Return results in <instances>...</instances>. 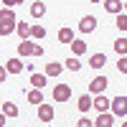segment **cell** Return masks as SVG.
Segmentation results:
<instances>
[{
    "mask_svg": "<svg viewBox=\"0 0 127 127\" xmlns=\"http://www.w3.org/2000/svg\"><path fill=\"white\" fill-rule=\"evenodd\" d=\"M20 3H23V0H3L5 8H15V5H20Z\"/></svg>",
    "mask_w": 127,
    "mask_h": 127,
    "instance_id": "29",
    "label": "cell"
},
{
    "mask_svg": "<svg viewBox=\"0 0 127 127\" xmlns=\"http://www.w3.org/2000/svg\"><path fill=\"white\" fill-rule=\"evenodd\" d=\"M0 20H18L15 18V10L13 8H3V10H0Z\"/></svg>",
    "mask_w": 127,
    "mask_h": 127,
    "instance_id": "25",
    "label": "cell"
},
{
    "mask_svg": "<svg viewBox=\"0 0 127 127\" xmlns=\"http://www.w3.org/2000/svg\"><path fill=\"white\" fill-rule=\"evenodd\" d=\"M5 71L8 74H20V71H23V61H20V59H10L5 64Z\"/></svg>",
    "mask_w": 127,
    "mask_h": 127,
    "instance_id": "14",
    "label": "cell"
},
{
    "mask_svg": "<svg viewBox=\"0 0 127 127\" xmlns=\"http://www.w3.org/2000/svg\"><path fill=\"white\" fill-rule=\"evenodd\" d=\"M31 56H43V48H41L38 43H33V54H31Z\"/></svg>",
    "mask_w": 127,
    "mask_h": 127,
    "instance_id": "30",
    "label": "cell"
},
{
    "mask_svg": "<svg viewBox=\"0 0 127 127\" xmlns=\"http://www.w3.org/2000/svg\"><path fill=\"white\" fill-rule=\"evenodd\" d=\"M71 99V87L69 84H56L54 87V102H69Z\"/></svg>",
    "mask_w": 127,
    "mask_h": 127,
    "instance_id": "3",
    "label": "cell"
},
{
    "mask_svg": "<svg viewBox=\"0 0 127 127\" xmlns=\"http://www.w3.org/2000/svg\"><path fill=\"white\" fill-rule=\"evenodd\" d=\"M76 107H79V112H89L92 109V94H81L76 99Z\"/></svg>",
    "mask_w": 127,
    "mask_h": 127,
    "instance_id": "15",
    "label": "cell"
},
{
    "mask_svg": "<svg viewBox=\"0 0 127 127\" xmlns=\"http://www.w3.org/2000/svg\"><path fill=\"white\" fill-rule=\"evenodd\" d=\"M46 127H54V125H46Z\"/></svg>",
    "mask_w": 127,
    "mask_h": 127,
    "instance_id": "34",
    "label": "cell"
},
{
    "mask_svg": "<svg viewBox=\"0 0 127 127\" xmlns=\"http://www.w3.org/2000/svg\"><path fill=\"white\" fill-rule=\"evenodd\" d=\"M3 114H5V117H18L20 109H18L15 102H3Z\"/></svg>",
    "mask_w": 127,
    "mask_h": 127,
    "instance_id": "16",
    "label": "cell"
},
{
    "mask_svg": "<svg viewBox=\"0 0 127 127\" xmlns=\"http://www.w3.org/2000/svg\"><path fill=\"white\" fill-rule=\"evenodd\" d=\"M61 71H64V64H59V61H48L46 64V76H59Z\"/></svg>",
    "mask_w": 127,
    "mask_h": 127,
    "instance_id": "13",
    "label": "cell"
},
{
    "mask_svg": "<svg viewBox=\"0 0 127 127\" xmlns=\"http://www.w3.org/2000/svg\"><path fill=\"white\" fill-rule=\"evenodd\" d=\"M102 3H104V10H107V13H112V15L122 13V8H125L122 0H102Z\"/></svg>",
    "mask_w": 127,
    "mask_h": 127,
    "instance_id": "8",
    "label": "cell"
},
{
    "mask_svg": "<svg viewBox=\"0 0 127 127\" xmlns=\"http://www.w3.org/2000/svg\"><path fill=\"white\" fill-rule=\"evenodd\" d=\"M117 71H120V74H127V56H120V61H117Z\"/></svg>",
    "mask_w": 127,
    "mask_h": 127,
    "instance_id": "27",
    "label": "cell"
},
{
    "mask_svg": "<svg viewBox=\"0 0 127 127\" xmlns=\"http://www.w3.org/2000/svg\"><path fill=\"white\" fill-rule=\"evenodd\" d=\"M28 38H46V28L43 26H31V31H28Z\"/></svg>",
    "mask_w": 127,
    "mask_h": 127,
    "instance_id": "21",
    "label": "cell"
},
{
    "mask_svg": "<svg viewBox=\"0 0 127 127\" xmlns=\"http://www.w3.org/2000/svg\"><path fill=\"white\" fill-rule=\"evenodd\" d=\"M109 112L114 114V117H125V114H127V97H125V94L109 99Z\"/></svg>",
    "mask_w": 127,
    "mask_h": 127,
    "instance_id": "1",
    "label": "cell"
},
{
    "mask_svg": "<svg viewBox=\"0 0 127 127\" xmlns=\"http://www.w3.org/2000/svg\"><path fill=\"white\" fill-rule=\"evenodd\" d=\"M76 127H94V122H92L89 117H81V120L76 122Z\"/></svg>",
    "mask_w": 127,
    "mask_h": 127,
    "instance_id": "28",
    "label": "cell"
},
{
    "mask_svg": "<svg viewBox=\"0 0 127 127\" xmlns=\"http://www.w3.org/2000/svg\"><path fill=\"white\" fill-rule=\"evenodd\" d=\"M5 120H8V117H5L3 112H0V127H5Z\"/></svg>",
    "mask_w": 127,
    "mask_h": 127,
    "instance_id": "32",
    "label": "cell"
},
{
    "mask_svg": "<svg viewBox=\"0 0 127 127\" xmlns=\"http://www.w3.org/2000/svg\"><path fill=\"white\" fill-rule=\"evenodd\" d=\"M59 41H61V43H71V41H74V31L71 28H61L59 31Z\"/></svg>",
    "mask_w": 127,
    "mask_h": 127,
    "instance_id": "22",
    "label": "cell"
},
{
    "mask_svg": "<svg viewBox=\"0 0 127 127\" xmlns=\"http://www.w3.org/2000/svg\"><path fill=\"white\" fill-rule=\"evenodd\" d=\"M107 76H97V79H92L89 81V94H102L104 89H107Z\"/></svg>",
    "mask_w": 127,
    "mask_h": 127,
    "instance_id": "5",
    "label": "cell"
},
{
    "mask_svg": "<svg viewBox=\"0 0 127 127\" xmlns=\"http://www.w3.org/2000/svg\"><path fill=\"white\" fill-rule=\"evenodd\" d=\"M69 71H79L81 69V61H79V56H71V59H66V64H64Z\"/></svg>",
    "mask_w": 127,
    "mask_h": 127,
    "instance_id": "24",
    "label": "cell"
},
{
    "mask_svg": "<svg viewBox=\"0 0 127 127\" xmlns=\"http://www.w3.org/2000/svg\"><path fill=\"white\" fill-rule=\"evenodd\" d=\"M94 127H112L114 125V114L112 112H99L97 114V120H92Z\"/></svg>",
    "mask_w": 127,
    "mask_h": 127,
    "instance_id": "6",
    "label": "cell"
},
{
    "mask_svg": "<svg viewBox=\"0 0 127 127\" xmlns=\"http://www.w3.org/2000/svg\"><path fill=\"white\" fill-rule=\"evenodd\" d=\"M92 31H97V18L94 15H84L79 20V33H92Z\"/></svg>",
    "mask_w": 127,
    "mask_h": 127,
    "instance_id": "4",
    "label": "cell"
},
{
    "mask_svg": "<svg viewBox=\"0 0 127 127\" xmlns=\"http://www.w3.org/2000/svg\"><path fill=\"white\" fill-rule=\"evenodd\" d=\"M28 102L33 104V107H38V104L43 102V89H31L28 92Z\"/></svg>",
    "mask_w": 127,
    "mask_h": 127,
    "instance_id": "17",
    "label": "cell"
},
{
    "mask_svg": "<svg viewBox=\"0 0 127 127\" xmlns=\"http://www.w3.org/2000/svg\"><path fill=\"white\" fill-rule=\"evenodd\" d=\"M92 107L97 109V112H109V99L104 97V94H94V99H92Z\"/></svg>",
    "mask_w": 127,
    "mask_h": 127,
    "instance_id": "7",
    "label": "cell"
},
{
    "mask_svg": "<svg viewBox=\"0 0 127 127\" xmlns=\"http://www.w3.org/2000/svg\"><path fill=\"white\" fill-rule=\"evenodd\" d=\"M15 23L18 20H0V36H10L15 31Z\"/></svg>",
    "mask_w": 127,
    "mask_h": 127,
    "instance_id": "19",
    "label": "cell"
},
{
    "mask_svg": "<svg viewBox=\"0 0 127 127\" xmlns=\"http://www.w3.org/2000/svg\"><path fill=\"white\" fill-rule=\"evenodd\" d=\"M8 79V71H5V66H0V81H5Z\"/></svg>",
    "mask_w": 127,
    "mask_h": 127,
    "instance_id": "31",
    "label": "cell"
},
{
    "mask_svg": "<svg viewBox=\"0 0 127 127\" xmlns=\"http://www.w3.org/2000/svg\"><path fill=\"white\" fill-rule=\"evenodd\" d=\"M56 117V109H54V104H46V102H41L38 104V120L41 122H54Z\"/></svg>",
    "mask_w": 127,
    "mask_h": 127,
    "instance_id": "2",
    "label": "cell"
},
{
    "mask_svg": "<svg viewBox=\"0 0 127 127\" xmlns=\"http://www.w3.org/2000/svg\"><path fill=\"white\" fill-rule=\"evenodd\" d=\"M114 51H117L120 56H127V38H125V36L114 41Z\"/></svg>",
    "mask_w": 127,
    "mask_h": 127,
    "instance_id": "23",
    "label": "cell"
},
{
    "mask_svg": "<svg viewBox=\"0 0 127 127\" xmlns=\"http://www.w3.org/2000/svg\"><path fill=\"white\" fill-rule=\"evenodd\" d=\"M104 64H107V56H104V54H94V56L89 59V66H92V69H102Z\"/></svg>",
    "mask_w": 127,
    "mask_h": 127,
    "instance_id": "20",
    "label": "cell"
},
{
    "mask_svg": "<svg viewBox=\"0 0 127 127\" xmlns=\"http://www.w3.org/2000/svg\"><path fill=\"white\" fill-rule=\"evenodd\" d=\"M46 15V5H43V0H33L31 3V18H43Z\"/></svg>",
    "mask_w": 127,
    "mask_h": 127,
    "instance_id": "9",
    "label": "cell"
},
{
    "mask_svg": "<svg viewBox=\"0 0 127 127\" xmlns=\"http://www.w3.org/2000/svg\"><path fill=\"white\" fill-rule=\"evenodd\" d=\"M46 81H48V76H46V74H31V84H33V89H43L46 87Z\"/></svg>",
    "mask_w": 127,
    "mask_h": 127,
    "instance_id": "12",
    "label": "cell"
},
{
    "mask_svg": "<svg viewBox=\"0 0 127 127\" xmlns=\"http://www.w3.org/2000/svg\"><path fill=\"white\" fill-rule=\"evenodd\" d=\"M69 46H71V54H74V56H84V54H87V41H79V38H74Z\"/></svg>",
    "mask_w": 127,
    "mask_h": 127,
    "instance_id": "11",
    "label": "cell"
},
{
    "mask_svg": "<svg viewBox=\"0 0 127 127\" xmlns=\"http://www.w3.org/2000/svg\"><path fill=\"white\" fill-rule=\"evenodd\" d=\"M28 31H31V26L26 23V20H18V23H15V33H18L20 41H26V38H28Z\"/></svg>",
    "mask_w": 127,
    "mask_h": 127,
    "instance_id": "18",
    "label": "cell"
},
{
    "mask_svg": "<svg viewBox=\"0 0 127 127\" xmlns=\"http://www.w3.org/2000/svg\"><path fill=\"white\" fill-rule=\"evenodd\" d=\"M117 28L120 31H127V15L125 13H117Z\"/></svg>",
    "mask_w": 127,
    "mask_h": 127,
    "instance_id": "26",
    "label": "cell"
},
{
    "mask_svg": "<svg viewBox=\"0 0 127 127\" xmlns=\"http://www.w3.org/2000/svg\"><path fill=\"white\" fill-rule=\"evenodd\" d=\"M31 54H33V41H31V38L20 41V43H18V56L26 59V56H31Z\"/></svg>",
    "mask_w": 127,
    "mask_h": 127,
    "instance_id": "10",
    "label": "cell"
},
{
    "mask_svg": "<svg viewBox=\"0 0 127 127\" xmlns=\"http://www.w3.org/2000/svg\"><path fill=\"white\" fill-rule=\"evenodd\" d=\"M89 3H94V5H97V3H102V0H89Z\"/></svg>",
    "mask_w": 127,
    "mask_h": 127,
    "instance_id": "33",
    "label": "cell"
}]
</instances>
